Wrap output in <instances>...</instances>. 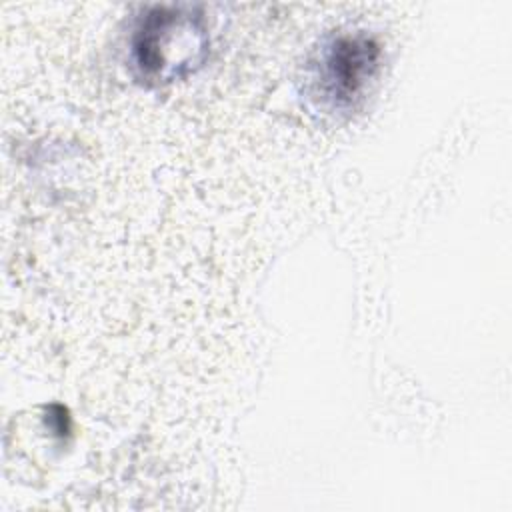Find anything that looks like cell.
<instances>
[{"label": "cell", "mask_w": 512, "mask_h": 512, "mask_svg": "<svg viewBox=\"0 0 512 512\" xmlns=\"http://www.w3.org/2000/svg\"><path fill=\"white\" fill-rule=\"evenodd\" d=\"M132 50L144 78L170 82L200 64L206 36L196 16L176 8H154L140 22Z\"/></svg>", "instance_id": "cell-1"}, {"label": "cell", "mask_w": 512, "mask_h": 512, "mask_svg": "<svg viewBox=\"0 0 512 512\" xmlns=\"http://www.w3.org/2000/svg\"><path fill=\"white\" fill-rule=\"evenodd\" d=\"M378 46L366 36H342L332 42L322 62V88L336 106H350L362 96L378 66Z\"/></svg>", "instance_id": "cell-2"}]
</instances>
